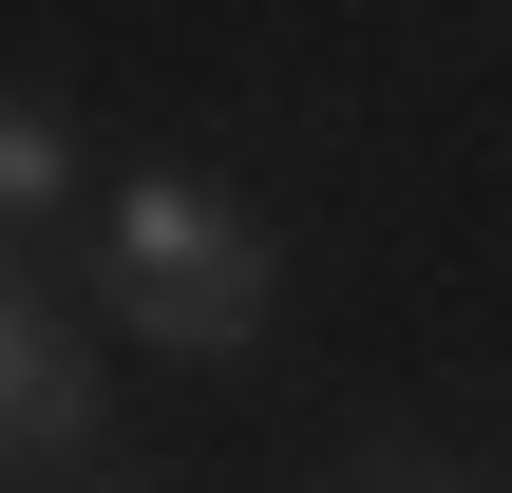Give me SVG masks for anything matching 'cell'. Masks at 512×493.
I'll return each instance as SVG.
<instances>
[{
    "label": "cell",
    "mask_w": 512,
    "mask_h": 493,
    "mask_svg": "<svg viewBox=\"0 0 512 493\" xmlns=\"http://www.w3.org/2000/svg\"><path fill=\"white\" fill-rule=\"evenodd\" d=\"M95 304L171 361H247L266 342V228L209 190V171H133L114 228H95Z\"/></svg>",
    "instance_id": "1"
},
{
    "label": "cell",
    "mask_w": 512,
    "mask_h": 493,
    "mask_svg": "<svg viewBox=\"0 0 512 493\" xmlns=\"http://www.w3.org/2000/svg\"><path fill=\"white\" fill-rule=\"evenodd\" d=\"M0 475H114L95 456V361L19 266H0Z\"/></svg>",
    "instance_id": "2"
},
{
    "label": "cell",
    "mask_w": 512,
    "mask_h": 493,
    "mask_svg": "<svg viewBox=\"0 0 512 493\" xmlns=\"http://www.w3.org/2000/svg\"><path fill=\"white\" fill-rule=\"evenodd\" d=\"M57 190H76V133H57L38 95H0V228H38Z\"/></svg>",
    "instance_id": "3"
}]
</instances>
